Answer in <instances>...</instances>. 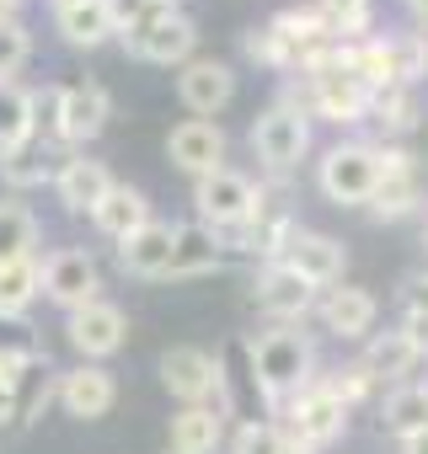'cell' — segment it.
<instances>
[{
    "label": "cell",
    "instance_id": "1",
    "mask_svg": "<svg viewBox=\"0 0 428 454\" xmlns=\"http://www.w3.org/2000/svg\"><path fill=\"white\" fill-rule=\"evenodd\" d=\"M247 358H252V380L258 390L279 406V401H295L316 374H311V342L305 332H289V326H273L263 337L247 342Z\"/></svg>",
    "mask_w": 428,
    "mask_h": 454
},
{
    "label": "cell",
    "instance_id": "2",
    "mask_svg": "<svg viewBox=\"0 0 428 454\" xmlns=\"http://www.w3.org/2000/svg\"><path fill=\"white\" fill-rule=\"evenodd\" d=\"M252 150L268 171H289L305 160L311 150V118L295 107V102H273L268 113H258L252 123Z\"/></svg>",
    "mask_w": 428,
    "mask_h": 454
},
{
    "label": "cell",
    "instance_id": "3",
    "mask_svg": "<svg viewBox=\"0 0 428 454\" xmlns=\"http://www.w3.org/2000/svg\"><path fill=\"white\" fill-rule=\"evenodd\" d=\"M305 75H311V107H316L321 118H332V123H359V118L369 113V97H375V91L337 59V49L321 54Z\"/></svg>",
    "mask_w": 428,
    "mask_h": 454
},
{
    "label": "cell",
    "instance_id": "4",
    "mask_svg": "<svg viewBox=\"0 0 428 454\" xmlns=\"http://www.w3.org/2000/svg\"><path fill=\"white\" fill-rule=\"evenodd\" d=\"M321 192L332 203H369L375 198V182H380V150L375 145H332L321 171H316Z\"/></svg>",
    "mask_w": 428,
    "mask_h": 454
},
{
    "label": "cell",
    "instance_id": "5",
    "mask_svg": "<svg viewBox=\"0 0 428 454\" xmlns=\"http://www.w3.org/2000/svg\"><path fill=\"white\" fill-rule=\"evenodd\" d=\"M343 427H348V401H343L327 380H311V385L289 401V438H300L305 449L337 443Z\"/></svg>",
    "mask_w": 428,
    "mask_h": 454
},
{
    "label": "cell",
    "instance_id": "6",
    "mask_svg": "<svg viewBox=\"0 0 428 454\" xmlns=\"http://www.w3.org/2000/svg\"><path fill=\"white\" fill-rule=\"evenodd\" d=\"M193 203H198L203 224L214 231V224H242V219H258V208H263V192H258V182H252V176H242V171L220 166V171L198 176V187H193Z\"/></svg>",
    "mask_w": 428,
    "mask_h": 454
},
{
    "label": "cell",
    "instance_id": "7",
    "mask_svg": "<svg viewBox=\"0 0 428 454\" xmlns=\"http://www.w3.org/2000/svg\"><path fill=\"white\" fill-rule=\"evenodd\" d=\"M44 294L59 305V310H81L91 300H102V273H97V257L81 252V247H59L44 257Z\"/></svg>",
    "mask_w": 428,
    "mask_h": 454
},
{
    "label": "cell",
    "instance_id": "8",
    "mask_svg": "<svg viewBox=\"0 0 428 454\" xmlns=\"http://www.w3.org/2000/svg\"><path fill=\"white\" fill-rule=\"evenodd\" d=\"M161 385L182 401V406H203L209 395L226 390V369L203 348H166L161 353Z\"/></svg>",
    "mask_w": 428,
    "mask_h": 454
},
{
    "label": "cell",
    "instance_id": "9",
    "mask_svg": "<svg viewBox=\"0 0 428 454\" xmlns=\"http://www.w3.org/2000/svg\"><path fill=\"white\" fill-rule=\"evenodd\" d=\"M113 118V97L97 86V81H75V86H59L54 91V134L65 145H86L107 129Z\"/></svg>",
    "mask_w": 428,
    "mask_h": 454
},
{
    "label": "cell",
    "instance_id": "10",
    "mask_svg": "<svg viewBox=\"0 0 428 454\" xmlns=\"http://www.w3.org/2000/svg\"><path fill=\"white\" fill-rule=\"evenodd\" d=\"M279 262H284L289 273H300L311 289H332V284H343L348 252H343V241H332V236H321V231H295V236L284 241Z\"/></svg>",
    "mask_w": 428,
    "mask_h": 454
},
{
    "label": "cell",
    "instance_id": "11",
    "mask_svg": "<svg viewBox=\"0 0 428 454\" xmlns=\"http://www.w3.org/2000/svg\"><path fill=\"white\" fill-rule=\"evenodd\" d=\"M65 332H70V348L81 358H113L123 348V337H129V316L113 300H91V305L70 310V326Z\"/></svg>",
    "mask_w": 428,
    "mask_h": 454
},
{
    "label": "cell",
    "instance_id": "12",
    "mask_svg": "<svg viewBox=\"0 0 428 454\" xmlns=\"http://www.w3.org/2000/svg\"><path fill=\"white\" fill-rule=\"evenodd\" d=\"M177 97L193 118H214L236 97V70L226 59H187L182 75H177Z\"/></svg>",
    "mask_w": 428,
    "mask_h": 454
},
{
    "label": "cell",
    "instance_id": "13",
    "mask_svg": "<svg viewBox=\"0 0 428 454\" xmlns=\"http://www.w3.org/2000/svg\"><path fill=\"white\" fill-rule=\"evenodd\" d=\"M166 155L177 171L187 176H209V171H220L226 166V129L220 123H209V118H187L166 134Z\"/></svg>",
    "mask_w": 428,
    "mask_h": 454
},
{
    "label": "cell",
    "instance_id": "14",
    "mask_svg": "<svg viewBox=\"0 0 428 454\" xmlns=\"http://www.w3.org/2000/svg\"><path fill=\"white\" fill-rule=\"evenodd\" d=\"M177 224L150 219L145 231H134L129 241H118V268L134 278H171V257H177Z\"/></svg>",
    "mask_w": 428,
    "mask_h": 454
},
{
    "label": "cell",
    "instance_id": "15",
    "mask_svg": "<svg viewBox=\"0 0 428 454\" xmlns=\"http://www.w3.org/2000/svg\"><path fill=\"white\" fill-rule=\"evenodd\" d=\"M54 395H59V406H65L70 417L97 422V417H107V411H113V401H118V380H113L102 364H81V369L59 374Z\"/></svg>",
    "mask_w": 428,
    "mask_h": 454
},
{
    "label": "cell",
    "instance_id": "16",
    "mask_svg": "<svg viewBox=\"0 0 428 454\" xmlns=\"http://www.w3.org/2000/svg\"><path fill=\"white\" fill-rule=\"evenodd\" d=\"M252 300H258V310L273 316V321H300V316L316 305V289H311L300 273H289L284 262H268V268L258 273V284H252Z\"/></svg>",
    "mask_w": 428,
    "mask_h": 454
},
{
    "label": "cell",
    "instance_id": "17",
    "mask_svg": "<svg viewBox=\"0 0 428 454\" xmlns=\"http://www.w3.org/2000/svg\"><path fill=\"white\" fill-rule=\"evenodd\" d=\"M54 192L70 214H97L102 198L113 192V171L102 160H86V155H70L59 171H54Z\"/></svg>",
    "mask_w": 428,
    "mask_h": 454
},
{
    "label": "cell",
    "instance_id": "18",
    "mask_svg": "<svg viewBox=\"0 0 428 454\" xmlns=\"http://www.w3.org/2000/svg\"><path fill=\"white\" fill-rule=\"evenodd\" d=\"M54 22H59L70 49H97V43H107L118 33V6L113 0H59Z\"/></svg>",
    "mask_w": 428,
    "mask_h": 454
},
{
    "label": "cell",
    "instance_id": "19",
    "mask_svg": "<svg viewBox=\"0 0 428 454\" xmlns=\"http://www.w3.org/2000/svg\"><path fill=\"white\" fill-rule=\"evenodd\" d=\"M375 214L380 219H401L412 203H417V171H412V155L401 150H380V182H375Z\"/></svg>",
    "mask_w": 428,
    "mask_h": 454
},
{
    "label": "cell",
    "instance_id": "20",
    "mask_svg": "<svg viewBox=\"0 0 428 454\" xmlns=\"http://www.w3.org/2000/svg\"><path fill=\"white\" fill-rule=\"evenodd\" d=\"M375 316H380L375 294L369 289H353V284L327 289V300H321V321H327L332 337H369L375 332Z\"/></svg>",
    "mask_w": 428,
    "mask_h": 454
},
{
    "label": "cell",
    "instance_id": "21",
    "mask_svg": "<svg viewBox=\"0 0 428 454\" xmlns=\"http://www.w3.org/2000/svg\"><path fill=\"white\" fill-rule=\"evenodd\" d=\"M38 139V91L0 81V150H22Z\"/></svg>",
    "mask_w": 428,
    "mask_h": 454
},
{
    "label": "cell",
    "instance_id": "22",
    "mask_svg": "<svg viewBox=\"0 0 428 454\" xmlns=\"http://www.w3.org/2000/svg\"><path fill=\"white\" fill-rule=\"evenodd\" d=\"M91 219H97V231H102V236H113V241H129L134 231H145V224H150V198H145L139 187H123V182H113V192L102 198V208H97Z\"/></svg>",
    "mask_w": 428,
    "mask_h": 454
},
{
    "label": "cell",
    "instance_id": "23",
    "mask_svg": "<svg viewBox=\"0 0 428 454\" xmlns=\"http://www.w3.org/2000/svg\"><path fill=\"white\" fill-rule=\"evenodd\" d=\"M417 358H423V348H417L407 332H385V337H369V348H364V374L401 385V380L417 369Z\"/></svg>",
    "mask_w": 428,
    "mask_h": 454
},
{
    "label": "cell",
    "instance_id": "24",
    "mask_svg": "<svg viewBox=\"0 0 428 454\" xmlns=\"http://www.w3.org/2000/svg\"><path fill=\"white\" fill-rule=\"evenodd\" d=\"M220 427H226V411L182 406L171 417V454H214V449H220Z\"/></svg>",
    "mask_w": 428,
    "mask_h": 454
},
{
    "label": "cell",
    "instance_id": "25",
    "mask_svg": "<svg viewBox=\"0 0 428 454\" xmlns=\"http://www.w3.org/2000/svg\"><path fill=\"white\" fill-rule=\"evenodd\" d=\"M38 294H44V262L38 257L0 262V316L6 321H22Z\"/></svg>",
    "mask_w": 428,
    "mask_h": 454
},
{
    "label": "cell",
    "instance_id": "26",
    "mask_svg": "<svg viewBox=\"0 0 428 454\" xmlns=\"http://www.w3.org/2000/svg\"><path fill=\"white\" fill-rule=\"evenodd\" d=\"M38 236H44V224H38V214H33L28 203H17V198H0V262H17V257H33Z\"/></svg>",
    "mask_w": 428,
    "mask_h": 454
},
{
    "label": "cell",
    "instance_id": "27",
    "mask_svg": "<svg viewBox=\"0 0 428 454\" xmlns=\"http://www.w3.org/2000/svg\"><path fill=\"white\" fill-rule=\"evenodd\" d=\"M380 54H385V81L401 86V91H407L417 75H428V38H423V33L380 38Z\"/></svg>",
    "mask_w": 428,
    "mask_h": 454
},
{
    "label": "cell",
    "instance_id": "28",
    "mask_svg": "<svg viewBox=\"0 0 428 454\" xmlns=\"http://www.w3.org/2000/svg\"><path fill=\"white\" fill-rule=\"evenodd\" d=\"M380 422H385V433H396V438L423 433V427H428V385H396V390L385 395V406H380Z\"/></svg>",
    "mask_w": 428,
    "mask_h": 454
},
{
    "label": "cell",
    "instance_id": "29",
    "mask_svg": "<svg viewBox=\"0 0 428 454\" xmlns=\"http://www.w3.org/2000/svg\"><path fill=\"white\" fill-rule=\"evenodd\" d=\"M0 182H12V187H44V182H54L49 150L38 139L22 145V150H0Z\"/></svg>",
    "mask_w": 428,
    "mask_h": 454
},
{
    "label": "cell",
    "instance_id": "30",
    "mask_svg": "<svg viewBox=\"0 0 428 454\" xmlns=\"http://www.w3.org/2000/svg\"><path fill=\"white\" fill-rule=\"evenodd\" d=\"M209 268H220L214 236L209 231H182L177 236V257H171V278H193V273H209Z\"/></svg>",
    "mask_w": 428,
    "mask_h": 454
},
{
    "label": "cell",
    "instance_id": "31",
    "mask_svg": "<svg viewBox=\"0 0 428 454\" xmlns=\"http://www.w3.org/2000/svg\"><path fill=\"white\" fill-rule=\"evenodd\" d=\"M316 12L332 38H359L369 27V0H316Z\"/></svg>",
    "mask_w": 428,
    "mask_h": 454
},
{
    "label": "cell",
    "instance_id": "32",
    "mask_svg": "<svg viewBox=\"0 0 428 454\" xmlns=\"http://www.w3.org/2000/svg\"><path fill=\"white\" fill-rule=\"evenodd\" d=\"M28 54H33L28 27H22L17 17H0V81H12V75L28 65Z\"/></svg>",
    "mask_w": 428,
    "mask_h": 454
},
{
    "label": "cell",
    "instance_id": "33",
    "mask_svg": "<svg viewBox=\"0 0 428 454\" xmlns=\"http://www.w3.org/2000/svg\"><path fill=\"white\" fill-rule=\"evenodd\" d=\"M284 427H273V422H247L242 433H236V449L231 454H284Z\"/></svg>",
    "mask_w": 428,
    "mask_h": 454
},
{
    "label": "cell",
    "instance_id": "34",
    "mask_svg": "<svg viewBox=\"0 0 428 454\" xmlns=\"http://www.w3.org/2000/svg\"><path fill=\"white\" fill-rule=\"evenodd\" d=\"M401 454H428V427L412 433V438H401Z\"/></svg>",
    "mask_w": 428,
    "mask_h": 454
},
{
    "label": "cell",
    "instance_id": "35",
    "mask_svg": "<svg viewBox=\"0 0 428 454\" xmlns=\"http://www.w3.org/2000/svg\"><path fill=\"white\" fill-rule=\"evenodd\" d=\"M22 6H28V0H0V17H17Z\"/></svg>",
    "mask_w": 428,
    "mask_h": 454
},
{
    "label": "cell",
    "instance_id": "36",
    "mask_svg": "<svg viewBox=\"0 0 428 454\" xmlns=\"http://www.w3.org/2000/svg\"><path fill=\"white\" fill-rule=\"evenodd\" d=\"M407 6L417 12V22H428V0H407Z\"/></svg>",
    "mask_w": 428,
    "mask_h": 454
},
{
    "label": "cell",
    "instance_id": "37",
    "mask_svg": "<svg viewBox=\"0 0 428 454\" xmlns=\"http://www.w3.org/2000/svg\"><path fill=\"white\" fill-rule=\"evenodd\" d=\"M155 6H171V12H177V6H182V0H155Z\"/></svg>",
    "mask_w": 428,
    "mask_h": 454
},
{
    "label": "cell",
    "instance_id": "38",
    "mask_svg": "<svg viewBox=\"0 0 428 454\" xmlns=\"http://www.w3.org/2000/svg\"><path fill=\"white\" fill-rule=\"evenodd\" d=\"M54 6H59V0H54Z\"/></svg>",
    "mask_w": 428,
    "mask_h": 454
},
{
    "label": "cell",
    "instance_id": "39",
    "mask_svg": "<svg viewBox=\"0 0 428 454\" xmlns=\"http://www.w3.org/2000/svg\"><path fill=\"white\" fill-rule=\"evenodd\" d=\"M423 236H428V231H423Z\"/></svg>",
    "mask_w": 428,
    "mask_h": 454
}]
</instances>
